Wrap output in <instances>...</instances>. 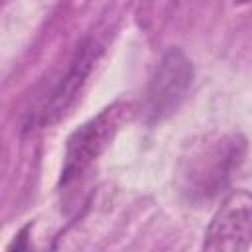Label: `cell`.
Segmentation results:
<instances>
[{
	"instance_id": "7a4b0ae2",
	"label": "cell",
	"mask_w": 252,
	"mask_h": 252,
	"mask_svg": "<svg viewBox=\"0 0 252 252\" xmlns=\"http://www.w3.org/2000/svg\"><path fill=\"white\" fill-rule=\"evenodd\" d=\"M132 106L128 102H114L96 116L79 126L67 140L65 161L61 169V183H71L87 171L110 146L118 130L130 120Z\"/></svg>"
},
{
	"instance_id": "277c9868",
	"label": "cell",
	"mask_w": 252,
	"mask_h": 252,
	"mask_svg": "<svg viewBox=\"0 0 252 252\" xmlns=\"http://www.w3.org/2000/svg\"><path fill=\"white\" fill-rule=\"evenodd\" d=\"M252 244V191H230L211 219L203 248L213 252H242Z\"/></svg>"
},
{
	"instance_id": "5b68a950",
	"label": "cell",
	"mask_w": 252,
	"mask_h": 252,
	"mask_svg": "<svg viewBox=\"0 0 252 252\" xmlns=\"http://www.w3.org/2000/svg\"><path fill=\"white\" fill-rule=\"evenodd\" d=\"M98 57H100V45L93 37L79 43L65 75L59 79V83L51 91V96L47 98V102L43 104V108L39 112L41 126H51V124L59 122L73 108L87 79L93 73Z\"/></svg>"
},
{
	"instance_id": "8992f818",
	"label": "cell",
	"mask_w": 252,
	"mask_h": 252,
	"mask_svg": "<svg viewBox=\"0 0 252 252\" xmlns=\"http://www.w3.org/2000/svg\"><path fill=\"white\" fill-rule=\"evenodd\" d=\"M248 2H252V0H234V4H248Z\"/></svg>"
},
{
	"instance_id": "6da1fadb",
	"label": "cell",
	"mask_w": 252,
	"mask_h": 252,
	"mask_svg": "<svg viewBox=\"0 0 252 252\" xmlns=\"http://www.w3.org/2000/svg\"><path fill=\"white\" fill-rule=\"evenodd\" d=\"M246 148V138L236 132L209 136L197 142L181 158L177 169L181 195L193 205H203L219 197L242 165Z\"/></svg>"
},
{
	"instance_id": "3957f363",
	"label": "cell",
	"mask_w": 252,
	"mask_h": 252,
	"mask_svg": "<svg viewBox=\"0 0 252 252\" xmlns=\"http://www.w3.org/2000/svg\"><path fill=\"white\" fill-rule=\"evenodd\" d=\"M193 85V65L191 59L179 47H169L159 59L142 104V112L148 124L161 122L169 118L187 98Z\"/></svg>"
}]
</instances>
